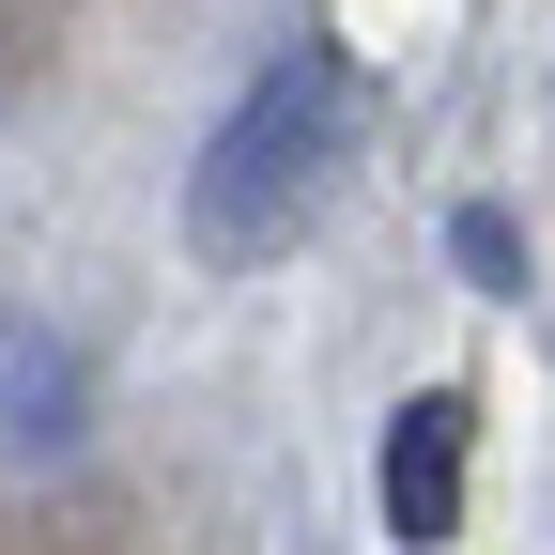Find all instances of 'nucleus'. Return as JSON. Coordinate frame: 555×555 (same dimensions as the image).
I'll list each match as a JSON object with an SVG mask.
<instances>
[{
    "mask_svg": "<svg viewBox=\"0 0 555 555\" xmlns=\"http://www.w3.org/2000/svg\"><path fill=\"white\" fill-rule=\"evenodd\" d=\"M339 139H356V78H339V47H278L262 78L232 93V124L201 139L185 170V247L201 262H262L309 232V201L339 170Z\"/></svg>",
    "mask_w": 555,
    "mask_h": 555,
    "instance_id": "1",
    "label": "nucleus"
},
{
    "mask_svg": "<svg viewBox=\"0 0 555 555\" xmlns=\"http://www.w3.org/2000/svg\"><path fill=\"white\" fill-rule=\"evenodd\" d=\"M386 540H463V386H416L386 416Z\"/></svg>",
    "mask_w": 555,
    "mask_h": 555,
    "instance_id": "2",
    "label": "nucleus"
}]
</instances>
